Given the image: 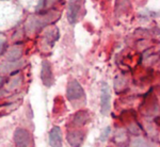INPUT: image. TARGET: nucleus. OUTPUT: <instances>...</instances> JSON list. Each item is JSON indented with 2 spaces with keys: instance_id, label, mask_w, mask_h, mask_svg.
<instances>
[{
  "instance_id": "12",
  "label": "nucleus",
  "mask_w": 160,
  "mask_h": 147,
  "mask_svg": "<svg viewBox=\"0 0 160 147\" xmlns=\"http://www.w3.org/2000/svg\"><path fill=\"white\" fill-rule=\"evenodd\" d=\"M19 81H20L19 77H15V78L11 79V81H10L9 86H8V87H9L10 90L15 89V87H17V86H19Z\"/></svg>"
},
{
  "instance_id": "14",
  "label": "nucleus",
  "mask_w": 160,
  "mask_h": 147,
  "mask_svg": "<svg viewBox=\"0 0 160 147\" xmlns=\"http://www.w3.org/2000/svg\"><path fill=\"white\" fill-rule=\"evenodd\" d=\"M4 48H6V40L4 37H0V53L4 50Z\"/></svg>"
},
{
  "instance_id": "7",
  "label": "nucleus",
  "mask_w": 160,
  "mask_h": 147,
  "mask_svg": "<svg viewBox=\"0 0 160 147\" xmlns=\"http://www.w3.org/2000/svg\"><path fill=\"white\" fill-rule=\"evenodd\" d=\"M84 140V133L82 131H72L68 135V142L72 147H80Z\"/></svg>"
},
{
  "instance_id": "6",
  "label": "nucleus",
  "mask_w": 160,
  "mask_h": 147,
  "mask_svg": "<svg viewBox=\"0 0 160 147\" xmlns=\"http://www.w3.org/2000/svg\"><path fill=\"white\" fill-rule=\"evenodd\" d=\"M49 144L51 147H62V132L58 126H53L49 132Z\"/></svg>"
},
{
  "instance_id": "3",
  "label": "nucleus",
  "mask_w": 160,
  "mask_h": 147,
  "mask_svg": "<svg viewBox=\"0 0 160 147\" xmlns=\"http://www.w3.org/2000/svg\"><path fill=\"white\" fill-rule=\"evenodd\" d=\"M84 95L83 89L80 86V83L76 80H73L68 83V91H66V96L69 100H76L81 98Z\"/></svg>"
},
{
  "instance_id": "13",
  "label": "nucleus",
  "mask_w": 160,
  "mask_h": 147,
  "mask_svg": "<svg viewBox=\"0 0 160 147\" xmlns=\"http://www.w3.org/2000/svg\"><path fill=\"white\" fill-rule=\"evenodd\" d=\"M110 131H111V128H110V127H107V128H106L105 130L102 131V135H100V138H99V139H100V141H102V142H104V141L107 140L108 135H110Z\"/></svg>"
},
{
  "instance_id": "5",
  "label": "nucleus",
  "mask_w": 160,
  "mask_h": 147,
  "mask_svg": "<svg viewBox=\"0 0 160 147\" xmlns=\"http://www.w3.org/2000/svg\"><path fill=\"white\" fill-rule=\"evenodd\" d=\"M80 0H69L68 3V18L69 24H75L78 19L79 16V12H80Z\"/></svg>"
},
{
  "instance_id": "16",
  "label": "nucleus",
  "mask_w": 160,
  "mask_h": 147,
  "mask_svg": "<svg viewBox=\"0 0 160 147\" xmlns=\"http://www.w3.org/2000/svg\"><path fill=\"white\" fill-rule=\"evenodd\" d=\"M1 95H2V93H0V96H1Z\"/></svg>"
},
{
  "instance_id": "1",
  "label": "nucleus",
  "mask_w": 160,
  "mask_h": 147,
  "mask_svg": "<svg viewBox=\"0 0 160 147\" xmlns=\"http://www.w3.org/2000/svg\"><path fill=\"white\" fill-rule=\"evenodd\" d=\"M111 109V92L107 83L102 84V95H100V112L104 116H107Z\"/></svg>"
},
{
  "instance_id": "2",
  "label": "nucleus",
  "mask_w": 160,
  "mask_h": 147,
  "mask_svg": "<svg viewBox=\"0 0 160 147\" xmlns=\"http://www.w3.org/2000/svg\"><path fill=\"white\" fill-rule=\"evenodd\" d=\"M14 142L17 147H28L31 142L29 131L24 128H17L14 132Z\"/></svg>"
},
{
  "instance_id": "9",
  "label": "nucleus",
  "mask_w": 160,
  "mask_h": 147,
  "mask_svg": "<svg viewBox=\"0 0 160 147\" xmlns=\"http://www.w3.org/2000/svg\"><path fill=\"white\" fill-rule=\"evenodd\" d=\"M88 120H89V112L84 110H81V111H78V112L74 115L73 123L76 126H82L87 123Z\"/></svg>"
},
{
  "instance_id": "15",
  "label": "nucleus",
  "mask_w": 160,
  "mask_h": 147,
  "mask_svg": "<svg viewBox=\"0 0 160 147\" xmlns=\"http://www.w3.org/2000/svg\"><path fill=\"white\" fill-rule=\"evenodd\" d=\"M1 84H2V78L0 77V86H1Z\"/></svg>"
},
{
  "instance_id": "4",
  "label": "nucleus",
  "mask_w": 160,
  "mask_h": 147,
  "mask_svg": "<svg viewBox=\"0 0 160 147\" xmlns=\"http://www.w3.org/2000/svg\"><path fill=\"white\" fill-rule=\"evenodd\" d=\"M41 78L46 86H51L53 83V75L52 71H51L50 63L48 61H44L42 64V71H41Z\"/></svg>"
},
{
  "instance_id": "8",
  "label": "nucleus",
  "mask_w": 160,
  "mask_h": 147,
  "mask_svg": "<svg viewBox=\"0 0 160 147\" xmlns=\"http://www.w3.org/2000/svg\"><path fill=\"white\" fill-rule=\"evenodd\" d=\"M24 64V61H15V62H6L2 63L0 65V71L2 73H12L13 71H16L22 67V65Z\"/></svg>"
},
{
  "instance_id": "11",
  "label": "nucleus",
  "mask_w": 160,
  "mask_h": 147,
  "mask_svg": "<svg viewBox=\"0 0 160 147\" xmlns=\"http://www.w3.org/2000/svg\"><path fill=\"white\" fill-rule=\"evenodd\" d=\"M131 146L132 147H148V143L144 140H142V139H136V140H133Z\"/></svg>"
},
{
  "instance_id": "10",
  "label": "nucleus",
  "mask_w": 160,
  "mask_h": 147,
  "mask_svg": "<svg viewBox=\"0 0 160 147\" xmlns=\"http://www.w3.org/2000/svg\"><path fill=\"white\" fill-rule=\"evenodd\" d=\"M22 55V47L16 46V47L11 48V50H9V52H8V55H7V59H8V61H10V62H15V61L19 60Z\"/></svg>"
}]
</instances>
